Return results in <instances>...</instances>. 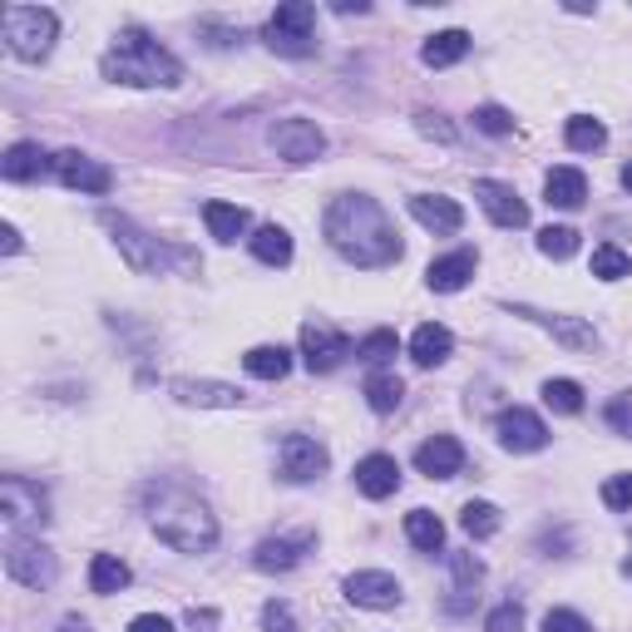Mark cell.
Masks as SVG:
<instances>
[{"instance_id":"obj_20","label":"cell","mask_w":632,"mask_h":632,"mask_svg":"<svg viewBox=\"0 0 632 632\" xmlns=\"http://www.w3.org/2000/svg\"><path fill=\"white\" fill-rule=\"evenodd\" d=\"M474 268H480V258H474L470 247H460V252H450V258H435L425 268V282L430 292H460L464 282L474 277Z\"/></svg>"},{"instance_id":"obj_46","label":"cell","mask_w":632,"mask_h":632,"mask_svg":"<svg viewBox=\"0 0 632 632\" xmlns=\"http://www.w3.org/2000/svg\"><path fill=\"white\" fill-rule=\"evenodd\" d=\"M608 425L618 430V435H632V391L608 400Z\"/></svg>"},{"instance_id":"obj_10","label":"cell","mask_w":632,"mask_h":632,"mask_svg":"<svg viewBox=\"0 0 632 632\" xmlns=\"http://www.w3.org/2000/svg\"><path fill=\"white\" fill-rule=\"evenodd\" d=\"M268 144L277 149V159H287V163H317L326 153V134L317 129L311 119H277Z\"/></svg>"},{"instance_id":"obj_4","label":"cell","mask_w":632,"mask_h":632,"mask_svg":"<svg viewBox=\"0 0 632 632\" xmlns=\"http://www.w3.org/2000/svg\"><path fill=\"white\" fill-rule=\"evenodd\" d=\"M0 30H5V50L15 60H45L54 50V35H60V15L45 5H5Z\"/></svg>"},{"instance_id":"obj_41","label":"cell","mask_w":632,"mask_h":632,"mask_svg":"<svg viewBox=\"0 0 632 632\" xmlns=\"http://www.w3.org/2000/svg\"><path fill=\"white\" fill-rule=\"evenodd\" d=\"M416 129L435 144H455V124L445 114H435V109H416Z\"/></svg>"},{"instance_id":"obj_47","label":"cell","mask_w":632,"mask_h":632,"mask_svg":"<svg viewBox=\"0 0 632 632\" xmlns=\"http://www.w3.org/2000/svg\"><path fill=\"white\" fill-rule=\"evenodd\" d=\"M129 632H173V622L159 618V612H139V618L129 622Z\"/></svg>"},{"instance_id":"obj_12","label":"cell","mask_w":632,"mask_h":632,"mask_svg":"<svg viewBox=\"0 0 632 632\" xmlns=\"http://www.w3.org/2000/svg\"><path fill=\"white\" fill-rule=\"evenodd\" d=\"M301 356H307V371L311 375H326L351 356V342L336 332L332 322H307L301 326Z\"/></svg>"},{"instance_id":"obj_39","label":"cell","mask_w":632,"mask_h":632,"mask_svg":"<svg viewBox=\"0 0 632 632\" xmlns=\"http://www.w3.org/2000/svg\"><path fill=\"white\" fill-rule=\"evenodd\" d=\"M396 351H400V342H396V332H386V326H381V332H371V336H361V346H356V356H361V361H371V365H386Z\"/></svg>"},{"instance_id":"obj_28","label":"cell","mask_w":632,"mask_h":632,"mask_svg":"<svg viewBox=\"0 0 632 632\" xmlns=\"http://www.w3.org/2000/svg\"><path fill=\"white\" fill-rule=\"evenodd\" d=\"M203 223H208V233H213L218 243H237V237L252 227V218H247V208H237V203H208Z\"/></svg>"},{"instance_id":"obj_23","label":"cell","mask_w":632,"mask_h":632,"mask_svg":"<svg viewBox=\"0 0 632 632\" xmlns=\"http://www.w3.org/2000/svg\"><path fill=\"white\" fill-rule=\"evenodd\" d=\"M450 351H455V336L450 326H439V322L416 326V336H410V361L416 365H445Z\"/></svg>"},{"instance_id":"obj_29","label":"cell","mask_w":632,"mask_h":632,"mask_svg":"<svg viewBox=\"0 0 632 632\" xmlns=\"http://www.w3.org/2000/svg\"><path fill=\"white\" fill-rule=\"evenodd\" d=\"M252 258L268 262V268H287L292 262V233L277 227V223L258 227V233H252Z\"/></svg>"},{"instance_id":"obj_45","label":"cell","mask_w":632,"mask_h":632,"mask_svg":"<svg viewBox=\"0 0 632 632\" xmlns=\"http://www.w3.org/2000/svg\"><path fill=\"white\" fill-rule=\"evenodd\" d=\"M262 628H268V632H297V618H292L287 603L272 598L268 608H262Z\"/></svg>"},{"instance_id":"obj_36","label":"cell","mask_w":632,"mask_h":632,"mask_svg":"<svg viewBox=\"0 0 632 632\" xmlns=\"http://www.w3.org/2000/svg\"><path fill=\"white\" fill-rule=\"evenodd\" d=\"M628 272H632V258L622 252V247H612V243L593 247V277H603V282H622Z\"/></svg>"},{"instance_id":"obj_5","label":"cell","mask_w":632,"mask_h":632,"mask_svg":"<svg viewBox=\"0 0 632 632\" xmlns=\"http://www.w3.org/2000/svg\"><path fill=\"white\" fill-rule=\"evenodd\" d=\"M99 223L114 233V243H119V252H124V262H129L134 272H149V277H159L169 262H194L188 252H178V247H169V243H159V237H149L139 223H129V218H119V213H104Z\"/></svg>"},{"instance_id":"obj_6","label":"cell","mask_w":632,"mask_h":632,"mask_svg":"<svg viewBox=\"0 0 632 632\" xmlns=\"http://www.w3.org/2000/svg\"><path fill=\"white\" fill-rule=\"evenodd\" d=\"M262 40H268V50L287 54V60L317 54V5H307V0L277 5V15H272L268 30H262Z\"/></svg>"},{"instance_id":"obj_42","label":"cell","mask_w":632,"mask_h":632,"mask_svg":"<svg viewBox=\"0 0 632 632\" xmlns=\"http://www.w3.org/2000/svg\"><path fill=\"white\" fill-rule=\"evenodd\" d=\"M484 632H524V608H519V603H499V608L484 618Z\"/></svg>"},{"instance_id":"obj_33","label":"cell","mask_w":632,"mask_h":632,"mask_svg":"<svg viewBox=\"0 0 632 632\" xmlns=\"http://www.w3.org/2000/svg\"><path fill=\"white\" fill-rule=\"evenodd\" d=\"M406 538L420 548V554H439V544H445V524H439L430 509H410V515H406Z\"/></svg>"},{"instance_id":"obj_15","label":"cell","mask_w":632,"mask_h":632,"mask_svg":"<svg viewBox=\"0 0 632 632\" xmlns=\"http://www.w3.org/2000/svg\"><path fill=\"white\" fill-rule=\"evenodd\" d=\"M346 603L356 608H371V612H386L400 603V579L396 573H381V568H361L346 579Z\"/></svg>"},{"instance_id":"obj_50","label":"cell","mask_w":632,"mask_h":632,"mask_svg":"<svg viewBox=\"0 0 632 632\" xmlns=\"http://www.w3.org/2000/svg\"><path fill=\"white\" fill-rule=\"evenodd\" d=\"M60 632H89V622L85 618H65V628H60Z\"/></svg>"},{"instance_id":"obj_3","label":"cell","mask_w":632,"mask_h":632,"mask_svg":"<svg viewBox=\"0 0 632 632\" xmlns=\"http://www.w3.org/2000/svg\"><path fill=\"white\" fill-rule=\"evenodd\" d=\"M99 75L134 89H173L183 85V60L169 54L163 45H153L144 30H124L114 50L99 60Z\"/></svg>"},{"instance_id":"obj_22","label":"cell","mask_w":632,"mask_h":632,"mask_svg":"<svg viewBox=\"0 0 632 632\" xmlns=\"http://www.w3.org/2000/svg\"><path fill=\"white\" fill-rule=\"evenodd\" d=\"M169 391L183 400V406H218V410L243 406V391L223 386V381H173Z\"/></svg>"},{"instance_id":"obj_30","label":"cell","mask_w":632,"mask_h":632,"mask_svg":"<svg viewBox=\"0 0 632 632\" xmlns=\"http://www.w3.org/2000/svg\"><path fill=\"white\" fill-rule=\"evenodd\" d=\"M243 371L258 375V381H282V375L292 371V351L287 346H252V351L243 356Z\"/></svg>"},{"instance_id":"obj_19","label":"cell","mask_w":632,"mask_h":632,"mask_svg":"<svg viewBox=\"0 0 632 632\" xmlns=\"http://www.w3.org/2000/svg\"><path fill=\"white\" fill-rule=\"evenodd\" d=\"M356 490H361L365 499H391V494L400 490V464L391 460V455H365V460L356 464Z\"/></svg>"},{"instance_id":"obj_51","label":"cell","mask_w":632,"mask_h":632,"mask_svg":"<svg viewBox=\"0 0 632 632\" xmlns=\"http://www.w3.org/2000/svg\"><path fill=\"white\" fill-rule=\"evenodd\" d=\"M622 188H628V194H632V163H628V169H622Z\"/></svg>"},{"instance_id":"obj_21","label":"cell","mask_w":632,"mask_h":632,"mask_svg":"<svg viewBox=\"0 0 632 632\" xmlns=\"http://www.w3.org/2000/svg\"><path fill=\"white\" fill-rule=\"evenodd\" d=\"M311 548V534H297V538H262L258 554H252V563L262 568V573H292V568L301 563V554Z\"/></svg>"},{"instance_id":"obj_1","label":"cell","mask_w":632,"mask_h":632,"mask_svg":"<svg viewBox=\"0 0 632 632\" xmlns=\"http://www.w3.org/2000/svg\"><path fill=\"white\" fill-rule=\"evenodd\" d=\"M326 243L342 252L346 262L356 268L375 272V268H391L400 258V237L391 227V218L381 213V203L365 194H342L332 208H326Z\"/></svg>"},{"instance_id":"obj_9","label":"cell","mask_w":632,"mask_h":632,"mask_svg":"<svg viewBox=\"0 0 632 632\" xmlns=\"http://www.w3.org/2000/svg\"><path fill=\"white\" fill-rule=\"evenodd\" d=\"M0 515H5L11 529L45 524V519H50V499H45L40 484L21 480V474H5V480H0Z\"/></svg>"},{"instance_id":"obj_17","label":"cell","mask_w":632,"mask_h":632,"mask_svg":"<svg viewBox=\"0 0 632 632\" xmlns=\"http://www.w3.org/2000/svg\"><path fill=\"white\" fill-rule=\"evenodd\" d=\"M416 470L430 480H455L464 470V445L455 435H430L416 450Z\"/></svg>"},{"instance_id":"obj_25","label":"cell","mask_w":632,"mask_h":632,"mask_svg":"<svg viewBox=\"0 0 632 632\" xmlns=\"http://www.w3.org/2000/svg\"><path fill=\"white\" fill-rule=\"evenodd\" d=\"M45 169H50V159H45L40 144H11L5 159H0V178L5 183H30V178H40Z\"/></svg>"},{"instance_id":"obj_26","label":"cell","mask_w":632,"mask_h":632,"mask_svg":"<svg viewBox=\"0 0 632 632\" xmlns=\"http://www.w3.org/2000/svg\"><path fill=\"white\" fill-rule=\"evenodd\" d=\"M464 54H470V35H464V30H439V35H430V40H425L420 60H425L430 70H450V65H460Z\"/></svg>"},{"instance_id":"obj_2","label":"cell","mask_w":632,"mask_h":632,"mask_svg":"<svg viewBox=\"0 0 632 632\" xmlns=\"http://www.w3.org/2000/svg\"><path fill=\"white\" fill-rule=\"evenodd\" d=\"M144 504H149L153 534L169 548H178V554H208L218 544V519L198 494L178 490V484H153L144 494Z\"/></svg>"},{"instance_id":"obj_31","label":"cell","mask_w":632,"mask_h":632,"mask_svg":"<svg viewBox=\"0 0 632 632\" xmlns=\"http://www.w3.org/2000/svg\"><path fill=\"white\" fill-rule=\"evenodd\" d=\"M406 400V386H400V375H391V371H375V375H365V406L375 410V416H391V410Z\"/></svg>"},{"instance_id":"obj_16","label":"cell","mask_w":632,"mask_h":632,"mask_svg":"<svg viewBox=\"0 0 632 632\" xmlns=\"http://www.w3.org/2000/svg\"><path fill=\"white\" fill-rule=\"evenodd\" d=\"M474 198L499 227H529V203L499 178H474Z\"/></svg>"},{"instance_id":"obj_40","label":"cell","mask_w":632,"mask_h":632,"mask_svg":"<svg viewBox=\"0 0 632 632\" xmlns=\"http://www.w3.org/2000/svg\"><path fill=\"white\" fill-rule=\"evenodd\" d=\"M474 129L504 139V134H515V114H509V109H499V104H480V109H474Z\"/></svg>"},{"instance_id":"obj_27","label":"cell","mask_w":632,"mask_h":632,"mask_svg":"<svg viewBox=\"0 0 632 632\" xmlns=\"http://www.w3.org/2000/svg\"><path fill=\"white\" fill-rule=\"evenodd\" d=\"M134 583V568L124 563V558H114V554H95V563H89V588L95 593H124Z\"/></svg>"},{"instance_id":"obj_48","label":"cell","mask_w":632,"mask_h":632,"mask_svg":"<svg viewBox=\"0 0 632 632\" xmlns=\"http://www.w3.org/2000/svg\"><path fill=\"white\" fill-rule=\"evenodd\" d=\"M0 252H21V233H15L11 223L0 227Z\"/></svg>"},{"instance_id":"obj_8","label":"cell","mask_w":632,"mask_h":632,"mask_svg":"<svg viewBox=\"0 0 632 632\" xmlns=\"http://www.w3.org/2000/svg\"><path fill=\"white\" fill-rule=\"evenodd\" d=\"M326 464H332V455H326V445L317 435H287L277 450V470L287 484H311L317 474H326Z\"/></svg>"},{"instance_id":"obj_18","label":"cell","mask_w":632,"mask_h":632,"mask_svg":"<svg viewBox=\"0 0 632 632\" xmlns=\"http://www.w3.org/2000/svg\"><path fill=\"white\" fill-rule=\"evenodd\" d=\"M410 218L430 233H460L464 227V208L445 194H410Z\"/></svg>"},{"instance_id":"obj_43","label":"cell","mask_w":632,"mask_h":632,"mask_svg":"<svg viewBox=\"0 0 632 632\" xmlns=\"http://www.w3.org/2000/svg\"><path fill=\"white\" fill-rule=\"evenodd\" d=\"M544 632H593V622L573 608H554V612H544Z\"/></svg>"},{"instance_id":"obj_24","label":"cell","mask_w":632,"mask_h":632,"mask_svg":"<svg viewBox=\"0 0 632 632\" xmlns=\"http://www.w3.org/2000/svg\"><path fill=\"white\" fill-rule=\"evenodd\" d=\"M544 198H548V208H583V198H588V178H583L579 169H548V178H544Z\"/></svg>"},{"instance_id":"obj_37","label":"cell","mask_w":632,"mask_h":632,"mask_svg":"<svg viewBox=\"0 0 632 632\" xmlns=\"http://www.w3.org/2000/svg\"><path fill=\"white\" fill-rule=\"evenodd\" d=\"M544 406L558 416H579L583 410V386L579 381H544Z\"/></svg>"},{"instance_id":"obj_7","label":"cell","mask_w":632,"mask_h":632,"mask_svg":"<svg viewBox=\"0 0 632 632\" xmlns=\"http://www.w3.org/2000/svg\"><path fill=\"white\" fill-rule=\"evenodd\" d=\"M5 573H11L15 583H25V588H50L54 573H60V563H54V554L40 544V538L15 534L11 544H5Z\"/></svg>"},{"instance_id":"obj_44","label":"cell","mask_w":632,"mask_h":632,"mask_svg":"<svg viewBox=\"0 0 632 632\" xmlns=\"http://www.w3.org/2000/svg\"><path fill=\"white\" fill-rule=\"evenodd\" d=\"M603 504H608V509H632V474L603 480Z\"/></svg>"},{"instance_id":"obj_38","label":"cell","mask_w":632,"mask_h":632,"mask_svg":"<svg viewBox=\"0 0 632 632\" xmlns=\"http://www.w3.org/2000/svg\"><path fill=\"white\" fill-rule=\"evenodd\" d=\"M538 252L554 262H568L579 252V233H573V227H544V233H538Z\"/></svg>"},{"instance_id":"obj_32","label":"cell","mask_w":632,"mask_h":632,"mask_svg":"<svg viewBox=\"0 0 632 632\" xmlns=\"http://www.w3.org/2000/svg\"><path fill=\"white\" fill-rule=\"evenodd\" d=\"M450 568H455V598H450V612H464L470 608V593L480 588L484 579V568L474 554H450Z\"/></svg>"},{"instance_id":"obj_49","label":"cell","mask_w":632,"mask_h":632,"mask_svg":"<svg viewBox=\"0 0 632 632\" xmlns=\"http://www.w3.org/2000/svg\"><path fill=\"white\" fill-rule=\"evenodd\" d=\"M332 11H336V15H351V11H356V15H365V11H371V5H365V0H336Z\"/></svg>"},{"instance_id":"obj_11","label":"cell","mask_w":632,"mask_h":632,"mask_svg":"<svg viewBox=\"0 0 632 632\" xmlns=\"http://www.w3.org/2000/svg\"><path fill=\"white\" fill-rule=\"evenodd\" d=\"M494 435H499L504 450H515V455H534V450H544V445H548V425L534 416V410H524V406L499 410Z\"/></svg>"},{"instance_id":"obj_34","label":"cell","mask_w":632,"mask_h":632,"mask_svg":"<svg viewBox=\"0 0 632 632\" xmlns=\"http://www.w3.org/2000/svg\"><path fill=\"white\" fill-rule=\"evenodd\" d=\"M563 139H568V149L593 153V149L608 144V129H603L598 119H588V114H573V119H568V129H563Z\"/></svg>"},{"instance_id":"obj_35","label":"cell","mask_w":632,"mask_h":632,"mask_svg":"<svg viewBox=\"0 0 632 632\" xmlns=\"http://www.w3.org/2000/svg\"><path fill=\"white\" fill-rule=\"evenodd\" d=\"M460 529L470 538H494V534H499V509H494V504H484V499H470L460 509Z\"/></svg>"},{"instance_id":"obj_52","label":"cell","mask_w":632,"mask_h":632,"mask_svg":"<svg viewBox=\"0 0 632 632\" xmlns=\"http://www.w3.org/2000/svg\"><path fill=\"white\" fill-rule=\"evenodd\" d=\"M628 573H632V544H628Z\"/></svg>"},{"instance_id":"obj_14","label":"cell","mask_w":632,"mask_h":632,"mask_svg":"<svg viewBox=\"0 0 632 632\" xmlns=\"http://www.w3.org/2000/svg\"><path fill=\"white\" fill-rule=\"evenodd\" d=\"M54 173H60V183L65 188H75V194H109L114 188V173L104 169L99 159H89V153L79 149H65V153H54Z\"/></svg>"},{"instance_id":"obj_13","label":"cell","mask_w":632,"mask_h":632,"mask_svg":"<svg viewBox=\"0 0 632 632\" xmlns=\"http://www.w3.org/2000/svg\"><path fill=\"white\" fill-rule=\"evenodd\" d=\"M515 317L544 326V332L554 336L558 346H568V351H598V332H593L583 317H563V311H534V307H515Z\"/></svg>"}]
</instances>
